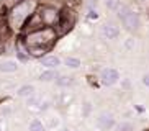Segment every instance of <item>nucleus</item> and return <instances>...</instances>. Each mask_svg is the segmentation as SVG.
I'll return each instance as SVG.
<instances>
[{"mask_svg": "<svg viewBox=\"0 0 149 131\" xmlns=\"http://www.w3.org/2000/svg\"><path fill=\"white\" fill-rule=\"evenodd\" d=\"M41 64H43L44 67H48V69H56V67H59V66H61V59H59L57 56L49 54V56L41 57Z\"/></svg>", "mask_w": 149, "mask_h": 131, "instance_id": "9", "label": "nucleus"}, {"mask_svg": "<svg viewBox=\"0 0 149 131\" xmlns=\"http://www.w3.org/2000/svg\"><path fill=\"white\" fill-rule=\"evenodd\" d=\"M105 5H107V8L108 10L116 12V10L121 7V2H120V0H105Z\"/></svg>", "mask_w": 149, "mask_h": 131, "instance_id": "14", "label": "nucleus"}, {"mask_svg": "<svg viewBox=\"0 0 149 131\" xmlns=\"http://www.w3.org/2000/svg\"><path fill=\"white\" fill-rule=\"evenodd\" d=\"M88 2V10H92L97 7V3H98V0H87Z\"/></svg>", "mask_w": 149, "mask_h": 131, "instance_id": "22", "label": "nucleus"}, {"mask_svg": "<svg viewBox=\"0 0 149 131\" xmlns=\"http://www.w3.org/2000/svg\"><path fill=\"white\" fill-rule=\"evenodd\" d=\"M144 131H149V130H144Z\"/></svg>", "mask_w": 149, "mask_h": 131, "instance_id": "30", "label": "nucleus"}, {"mask_svg": "<svg viewBox=\"0 0 149 131\" xmlns=\"http://www.w3.org/2000/svg\"><path fill=\"white\" fill-rule=\"evenodd\" d=\"M59 75H57V72L54 69H48L44 70L43 74L40 75V80H43V82H51V80H54V79H57Z\"/></svg>", "mask_w": 149, "mask_h": 131, "instance_id": "12", "label": "nucleus"}, {"mask_svg": "<svg viewBox=\"0 0 149 131\" xmlns=\"http://www.w3.org/2000/svg\"><path fill=\"white\" fill-rule=\"evenodd\" d=\"M40 17L43 20L44 26H53L59 23V17H61V12H57L54 7H49V5H44L40 8Z\"/></svg>", "mask_w": 149, "mask_h": 131, "instance_id": "4", "label": "nucleus"}, {"mask_svg": "<svg viewBox=\"0 0 149 131\" xmlns=\"http://www.w3.org/2000/svg\"><path fill=\"white\" fill-rule=\"evenodd\" d=\"M56 84L59 87H69L74 84V77H70V75H59L56 79Z\"/></svg>", "mask_w": 149, "mask_h": 131, "instance_id": "13", "label": "nucleus"}, {"mask_svg": "<svg viewBox=\"0 0 149 131\" xmlns=\"http://www.w3.org/2000/svg\"><path fill=\"white\" fill-rule=\"evenodd\" d=\"M88 18H98V12H97L95 8H92V10H88V15H87Z\"/></svg>", "mask_w": 149, "mask_h": 131, "instance_id": "21", "label": "nucleus"}, {"mask_svg": "<svg viewBox=\"0 0 149 131\" xmlns=\"http://www.w3.org/2000/svg\"><path fill=\"white\" fill-rule=\"evenodd\" d=\"M123 87L125 88H131V82H130L128 79H125V80H123Z\"/></svg>", "mask_w": 149, "mask_h": 131, "instance_id": "23", "label": "nucleus"}, {"mask_svg": "<svg viewBox=\"0 0 149 131\" xmlns=\"http://www.w3.org/2000/svg\"><path fill=\"white\" fill-rule=\"evenodd\" d=\"M66 66H67V67H70V69H77V67H80V59H79V57H67V59H66Z\"/></svg>", "mask_w": 149, "mask_h": 131, "instance_id": "15", "label": "nucleus"}, {"mask_svg": "<svg viewBox=\"0 0 149 131\" xmlns=\"http://www.w3.org/2000/svg\"><path fill=\"white\" fill-rule=\"evenodd\" d=\"M143 84H144L146 87H149V74H146L144 77H143Z\"/></svg>", "mask_w": 149, "mask_h": 131, "instance_id": "24", "label": "nucleus"}, {"mask_svg": "<svg viewBox=\"0 0 149 131\" xmlns=\"http://www.w3.org/2000/svg\"><path fill=\"white\" fill-rule=\"evenodd\" d=\"M30 131H44V125L40 120H33L30 123Z\"/></svg>", "mask_w": 149, "mask_h": 131, "instance_id": "16", "label": "nucleus"}, {"mask_svg": "<svg viewBox=\"0 0 149 131\" xmlns=\"http://www.w3.org/2000/svg\"><path fill=\"white\" fill-rule=\"evenodd\" d=\"M98 80L103 85L111 87V85L120 82V72L116 69H113V67H105V69H102L100 75H98Z\"/></svg>", "mask_w": 149, "mask_h": 131, "instance_id": "5", "label": "nucleus"}, {"mask_svg": "<svg viewBox=\"0 0 149 131\" xmlns=\"http://www.w3.org/2000/svg\"><path fill=\"white\" fill-rule=\"evenodd\" d=\"M123 26L126 28V31H131V33L138 31V28H139V17H138V13L136 12L128 13L126 18L123 20Z\"/></svg>", "mask_w": 149, "mask_h": 131, "instance_id": "6", "label": "nucleus"}, {"mask_svg": "<svg viewBox=\"0 0 149 131\" xmlns=\"http://www.w3.org/2000/svg\"><path fill=\"white\" fill-rule=\"evenodd\" d=\"M115 125V120H113V115L111 113H100L98 120H97V126L100 130H110V128Z\"/></svg>", "mask_w": 149, "mask_h": 131, "instance_id": "7", "label": "nucleus"}, {"mask_svg": "<svg viewBox=\"0 0 149 131\" xmlns=\"http://www.w3.org/2000/svg\"><path fill=\"white\" fill-rule=\"evenodd\" d=\"M102 35L105 36L107 39H115V38H118L120 30H118V26H115L113 23H107L102 28Z\"/></svg>", "mask_w": 149, "mask_h": 131, "instance_id": "8", "label": "nucleus"}, {"mask_svg": "<svg viewBox=\"0 0 149 131\" xmlns=\"http://www.w3.org/2000/svg\"><path fill=\"white\" fill-rule=\"evenodd\" d=\"M17 93L20 97H31V95H35V87H33V85H30V84H28V85H22V87L18 88L17 90Z\"/></svg>", "mask_w": 149, "mask_h": 131, "instance_id": "11", "label": "nucleus"}, {"mask_svg": "<svg viewBox=\"0 0 149 131\" xmlns=\"http://www.w3.org/2000/svg\"><path fill=\"white\" fill-rule=\"evenodd\" d=\"M75 22H77V13L70 8H62L61 17H59V23H57V26H59L57 35H66V33H69L72 30V26L75 25Z\"/></svg>", "mask_w": 149, "mask_h": 131, "instance_id": "3", "label": "nucleus"}, {"mask_svg": "<svg viewBox=\"0 0 149 131\" xmlns=\"http://www.w3.org/2000/svg\"><path fill=\"white\" fill-rule=\"evenodd\" d=\"M72 5H79V3H82V0H69Z\"/></svg>", "mask_w": 149, "mask_h": 131, "instance_id": "26", "label": "nucleus"}, {"mask_svg": "<svg viewBox=\"0 0 149 131\" xmlns=\"http://www.w3.org/2000/svg\"><path fill=\"white\" fill-rule=\"evenodd\" d=\"M133 123H128V121H123L116 126V131H133Z\"/></svg>", "mask_w": 149, "mask_h": 131, "instance_id": "19", "label": "nucleus"}, {"mask_svg": "<svg viewBox=\"0 0 149 131\" xmlns=\"http://www.w3.org/2000/svg\"><path fill=\"white\" fill-rule=\"evenodd\" d=\"M64 131H70V130H64Z\"/></svg>", "mask_w": 149, "mask_h": 131, "instance_id": "29", "label": "nucleus"}, {"mask_svg": "<svg viewBox=\"0 0 149 131\" xmlns=\"http://www.w3.org/2000/svg\"><path fill=\"white\" fill-rule=\"evenodd\" d=\"M36 2L35 0H26L23 3L13 5V8L8 13V22L13 28H23L26 25V22L30 20V17L35 13Z\"/></svg>", "mask_w": 149, "mask_h": 131, "instance_id": "2", "label": "nucleus"}, {"mask_svg": "<svg viewBox=\"0 0 149 131\" xmlns=\"http://www.w3.org/2000/svg\"><path fill=\"white\" fill-rule=\"evenodd\" d=\"M2 128H3V121H2V118H0V131H2Z\"/></svg>", "mask_w": 149, "mask_h": 131, "instance_id": "28", "label": "nucleus"}, {"mask_svg": "<svg viewBox=\"0 0 149 131\" xmlns=\"http://www.w3.org/2000/svg\"><path fill=\"white\" fill-rule=\"evenodd\" d=\"M57 31L53 26H43L40 30H35L31 33H26L25 36V44H26L30 56L41 57L43 52H46L57 39Z\"/></svg>", "mask_w": 149, "mask_h": 131, "instance_id": "1", "label": "nucleus"}, {"mask_svg": "<svg viewBox=\"0 0 149 131\" xmlns=\"http://www.w3.org/2000/svg\"><path fill=\"white\" fill-rule=\"evenodd\" d=\"M128 13H130V8H128L126 5H121V7H120V8L116 10V15H118V18L121 20V22L125 20V18H126Z\"/></svg>", "mask_w": 149, "mask_h": 131, "instance_id": "17", "label": "nucleus"}, {"mask_svg": "<svg viewBox=\"0 0 149 131\" xmlns=\"http://www.w3.org/2000/svg\"><path fill=\"white\" fill-rule=\"evenodd\" d=\"M125 46H126V48H133V39H130V41H126V43H125Z\"/></svg>", "mask_w": 149, "mask_h": 131, "instance_id": "25", "label": "nucleus"}, {"mask_svg": "<svg viewBox=\"0 0 149 131\" xmlns=\"http://www.w3.org/2000/svg\"><path fill=\"white\" fill-rule=\"evenodd\" d=\"M36 103H40V98H36V97H28V105H36Z\"/></svg>", "mask_w": 149, "mask_h": 131, "instance_id": "20", "label": "nucleus"}, {"mask_svg": "<svg viewBox=\"0 0 149 131\" xmlns=\"http://www.w3.org/2000/svg\"><path fill=\"white\" fill-rule=\"evenodd\" d=\"M23 2H26V0H13V3L18 5V3H23Z\"/></svg>", "mask_w": 149, "mask_h": 131, "instance_id": "27", "label": "nucleus"}, {"mask_svg": "<svg viewBox=\"0 0 149 131\" xmlns=\"http://www.w3.org/2000/svg\"><path fill=\"white\" fill-rule=\"evenodd\" d=\"M90 113H92V103L90 102H84L82 103V116L87 118Z\"/></svg>", "mask_w": 149, "mask_h": 131, "instance_id": "18", "label": "nucleus"}, {"mask_svg": "<svg viewBox=\"0 0 149 131\" xmlns=\"http://www.w3.org/2000/svg\"><path fill=\"white\" fill-rule=\"evenodd\" d=\"M18 69V64L15 61H3L0 62V72H15Z\"/></svg>", "mask_w": 149, "mask_h": 131, "instance_id": "10", "label": "nucleus"}]
</instances>
